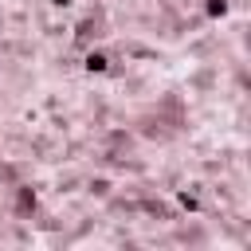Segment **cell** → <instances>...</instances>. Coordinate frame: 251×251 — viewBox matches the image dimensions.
<instances>
[{"instance_id": "obj_3", "label": "cell", "mask_w": 251, "mask_h": 251, "mask_svg": "<svg viewBox=\"0 0 251 251\" xmlns=\"http://www.w3.org/2000/svg\"><path fill=\"white\" fill-rule=\"evenodd\" d=\"M20 208H35V192L24 188V192H20Z\"/></svg>"}, {"instance_id": "obj_4", "label": "cell", "mask_w": 251, "mask_h": 251, "mask_svg": "<svg viewBox=\"0 0 251 251\" xmlns=\"http://www.w3.org/2000/svg\"><path fill=\"white\" fill-rule=\"evenodd\" d=\"M51 4H55V8H67V4H71V0H51Z\"/></svg>"}, {"instance_id": "obj_2", "label": "cell", "mask_w": 251, "mask_h": 251, "mask_svg": "<svg viewBox=\"0 0 251 251\" xmlns=\"http://www.w3.org/2000/svg\"><path fill=\"white\" fill-rule=\"evenodd\" d=\"M227 12V0H208V16H224Z\"/></svg>"}, {"instance_id": "obj_1", "label": "cell", "mask_w": 251, "mask_h": 251, "mask_svg": "<svg viewBox=\"0 0 251 251\" xmlns=\"http://www.w3.org/2000/svg\"><path fill=\"white\" fill-rule=\"evenodd\" d=\"M106 67H110V59H106V55H98V51H90V55H86V71H90V75H102Z\"/></svg>"}]
</instances>
